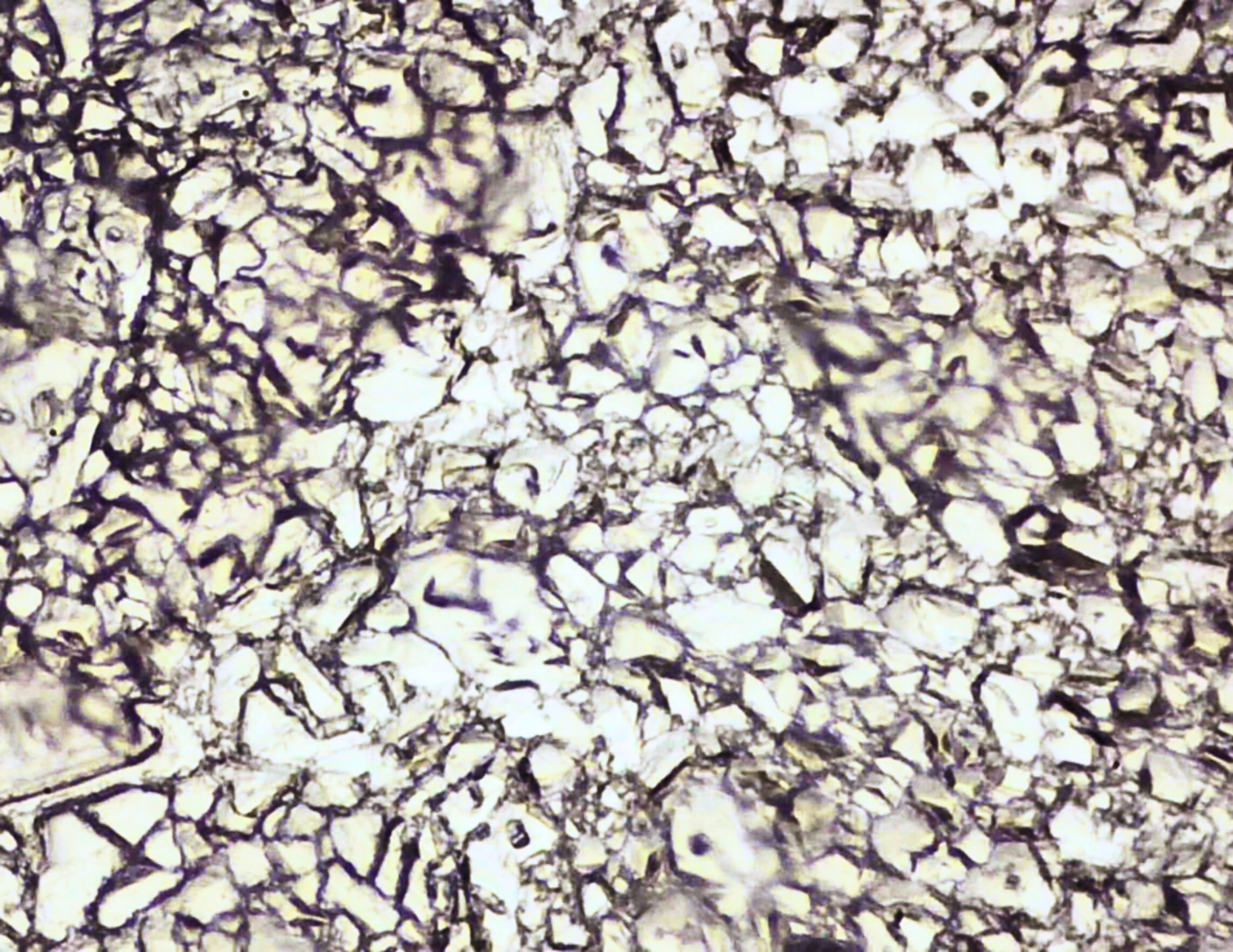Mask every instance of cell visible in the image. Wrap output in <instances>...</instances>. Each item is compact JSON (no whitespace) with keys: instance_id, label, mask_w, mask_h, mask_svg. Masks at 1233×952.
Segmentation results:
<instances>
[{"instance_id":"cell-13","label":"cell","mask_w":1233,"mask_h":952,"mask_svg":"<svg viewBox=\"0 0 1233 952\" xmlns=\"http://www.w3.org/2000/svg\"><path fill=\"white\" fill-rule=\"evenodd\" d=\"M1018 20H1019L1018 13H1010V15L1005 17V19L1002 20V22H1004L1005 24L1004 26H1010V25L1013 26L1015 22H1017Z\"/></svg>"},{"instance_id":"cell-7","label":"cell","mask_w":1233,"mask_h":952,"mask_svg":"<svg viewBox=\"0 0 1233 952\" xmlns=\"http://www.w3.org/2000/svg\"><path fill=\"white\" fill-rule=\"evenodd\" d=\"M733 329L748 352L762 356L773 347L774 326L760 311L741 312L734 318Z\"/></svg>"},{"instance_id":"cell-5","label":"cell","mask_w":1233,"mask_h":952,"mask_svg":"<svg viewBox=\"0 0 1233 952\" xmlns=\"http://www.w3.org/2000/svg\"><path fill=\"white\" fill-rule=\"evenodd\" d=\"M606 338V325L597 318L581 317L558 344V357L563 361L591 358Z\"/></svg>"},{"instance_id":"cell-14","label":"cell","mask_w":1233,"mask_h":952,"mask_svg":"<svg viewBox=\"0 0 1233 952\" xmlns=\"http://www.w3.org/2000/svg\"><path fill=\"white\" fill-rule=\"evenodd\" d=\"M1141 779L1143 781L1142 784L1144 786L1146 785L1151 786V776H1149L1148 770L1146 769L1143 770V773L1141 774Z\"/></svg>"},{"instance_id":"cell-10","label":"cell","mask_w":1233,"mask_h":952,"mask_svg":"<svg viewBox=\"0 0 1233 952\" xmlns=\"http://www.w3.org/2000/svg\"><path fill=\"white\" fill-rule=\"evenodd\" d=\"M855 299L858 300L860 308L867 309L871 314H876L875 317H885V314L890 312L891 301L888 296L883 294L877 288L859 291L855 295Z\"/></svg>"},{"instance_id":"cell-2","label":"cell","mask_w":1233,"mask_h":952,"mask_svg":"<svg viewBox=\"0 0 1233 952\" xmlns=\"http://www.w3.org/2000/svg\"><path fill=\"white\" fill-rule=\"evenodd\" d=\"M652 396L653 393L646 388V384L628 382L620 385L594 401L589 410L593 423H640L643 414L655 402L651 401Z\"/></svg>"},{"instance_id":"cell-1","label":"cell","mask_w":1233,"mask_h":952,"mask_svg":"<svg viewBox=\"0 0 1233 952\" xmlns=\"http://www.w3.org/2000/svg\"><path fill=\"white\" fill-rule=\"evenodd\" d=\"M822 338L831 349V356L840 359L842 364L840 369L847 370L846 362H851L853 370L857 369V362H867V365L877 362L880 349L885 348L882 341L877 339L871 331L865 329L863 326L853 325L842 321H831L823 327ZM849 371V370H847Z\"/></svg>"},{"instance_id":"cell-3","label":"cell","mask_w":1233,"mask_h":952,"mask_svg":"<svg viewBox=\"0 0 1233 952\" xmlns=\"http://www.w3.org/2000/svg\"><path fill=\"white\" fill-rule=\"evenodd\" d=\"M751 409L762 431L773 436L787 433L796 418L795 397L783 383L759 384L753 394Z\"/></svg>"},{"instance_id":"cell-9","label":"cell","mask_w":1233,"mask_h":952,"mask_svg":"<svg viewBox=\"0 0 1233 952\" xmlns=\"http://www.w3.org/2000/svg\"><path fill=\"white\" fill-rule=\"evenodd\" d=\"M934 361L935 348L934 344L931 343V341L930 343L909 344L907 353L908 364L909 366H912V369L920 372V375H924V372L929 371L934 365Z\"/></svg>"},{"instance_id":"cell-6","label":"cell","mask_w":1233,"mask_h":952,"mask_svg":"<svg viewBox=\"0 0 1233 952\" xmlns=\"http://www.w3.org/2000/svg\"><path fill=\"white\" fill-rule=\"evenodd\" d=\"M819 364L814 354L795 344L783 354V365L780 366L782 374L779 375L784 383L787 382L792 388L810 391L817 388L820 380L825 379V372Z\"/></svg>"},{"instance_id":"cell-12","label":"cell","mask_w":1233,"mask_h":952,"mask_svg":"<svg viewBox=\"0 0 1233 952\" xmlns=\"http://www.w3.org/2000/svg\"><path fill=\"white\" fill-rule=\"evenodd\" d=\"M973 100H974V103L977 104V105H978V101H980V103H979V106H980V105H983L984 103H986V101L988 100V96L986 95V93H982V92L974 93V97H973Z\"/></svg>"},{"instance_id":"cell-11","label":"cell","mask_w":1233,"mask_h":952,"mask_svg":"<svg viewBox=\"0 0 1233 952\" xmlns=\"http://www.w3.org/2000/svg\"><path fill=\"white\" fill-rule=\"evenodd\" d=\"M1004 389H1005V393L1007 394V396H1009V397H1012V398H1019V400H1020V398H1023L1022 394H1020V393L1017 391V389H1015V388L1013 387L1012 384H1005Z\"/></svg>"},{"instance_id":"cell-4","label":"cell","mask_w":1233,"mask_h":952,"mask_svg":"<svg viewBox=\"0 0 1233 952\" xmlns=\"http://www.w3.org/2000/svg\"><path fill=\"white\" fill-rule=\"evenodd\" d=\"M641 427L658 440L686 441L693 435L694 420L675 401L658 398L643 414Z\"/></svg>"},{"instance_id":"cell-8","label":"cell","mask_w":1233,"mask_h":952,"mask_svg":"<svg viewBox=\"0 0 1233 952\" xmlns=\"http://www.w3.org/2000/svg\"><path fill=\"white\" fill-rule=\"evenodd\" d=\"M916 299L915 309L918 314H924L930 320H935V317H951L959 305L956 294L939 287L922 286L916 294Z\"/></svg>"},{"instance_id":"cell-15","label":"cell","mask_w":1233,"mask_h":952,"mask_svg":"<svg viewBox=\"0 0 1233 952\" xmlns=\"http://www.w3.org/2000/svg\"><path fill=\"white\" fill-rule=\"evenodd\" d=\"M1040 418H1041V420H1042V423H1045V424L1046 422H1048V420L1050 419L1049 415H1048V414H1045V412H1040Z\"/></svg>"}]
</instances>
